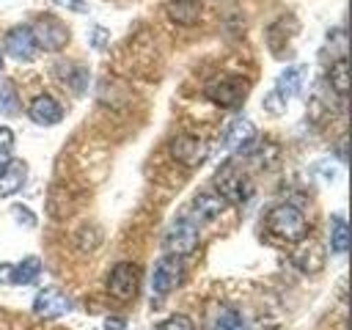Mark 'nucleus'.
<instances>
[{
	"label": "nucleus",
	"mask_w": 352,
	"mask_h": 330,
	"mask_svg": "<svg viewBox=\"0 0 352 330\" xmlns=\"http://www.w3.org/2000/svg\"><path fill=\"white\" fill-rule=\"evenodd\" d=\"M267 228L283 242H302L308 236V220L300 206L294 204H278L267 214Z\"/></svg>",
	"instance_id": "1"
},
{
	"label": "nucleus",
	"mask_w": 352,
	"mask_h": 330,
	"mask_svg": "<svg viewBox=\"0 0 352 330\" xmlns=\"http://www.w3.org/2000/svg\"><path fill=\"white\" fill-rule=\"evenodd\" d=\"M214 187H217V195L228 204H248L250 195H253V184L250 179L234 165V162H226L217 168L214 173Z\"/></svg>",
	"instance_id": "2"
},
{
	"label": "nucleus",
	"mask_w": 352,
	"mask_h": 330,
	"mask_svg": "<svg viewBox=\"0 0 352 330\" xmlns=\"http://www.w3.org/2000/svg\"><path fill=\"white\" fill-rule=\"evenodd\" d=\"M250 94V80L248 77H239V74H226L220 80H212L206 85V96L220 104V107H242L245 99Z\"/></svg>",
	"instance_id": "3"
},
{
	"label": "nucleus",
	"mask_w": 352,
	"mask_h": 330,
	"mask_svg": "<svg viewBox=\"0 0 352 330\" xmlns=\"http://www.w3.org/2000/svg\"><path fill=\"white\" fill-rule=\"evenodd\" d=\"M140 289V267L132 261H121L107 275V294L118 302H129L138 297Z\"/></svg>",
	"instance_id": "4"
},
{
	"label": "nucleus",
	"mask_w": 352,
	"mask_h": 330,
	"mask_svg": "<svg viewBox=\"0 0 352 330\" xmlns=\"http://www.w3.org/2000/svg\"><path fill=\"white\" fill-rule=\"evenodd\" d=\"M30 33H33V41L38 50H47V52H58L69 44V28L52 16V14H41L33 25H30Z\"/></svg>",
	"instance_id": "5"
},
{
	"label": "nucleus",
	"mask_w": 352,
	"mask_h": 330,
	"mask_svg": "<svg viewBox=\"0 0 352 330\" xmlns=\"http://www.w3.org/2000/svg\"><path fill=\"white\" fill-rule=\"evenodd\" d=\"M198 226L192 223V220H173L170 226H168V231H165V236H162V248H165V253L168 256H190L195 248H198Z\"/></svg>",
	"instance_id": "6"
},
{
	"label": "nucleus",
	"mask_w": 352,
	"mask_h": 330,
	"mask_svg": "<svg viewBox=\"0 0 352 330\" xmlns=\"http://www.w3.org/2000/svg\"><path fill=\"white\" fill-rule=\"evenodd\" d=\"M170 157L176 162H182L184 168H198L206 162L209 146H206V140H201L195 135H179L170 140Z\"/></svg>",
	"instance_id": "7"
},
{
	"label": "nucleus",
	"mask_w": 352,
	"mask_h": 330,
	"mask_svg": "<svg viewBox=\"0 0 352 330\" xmlns=\"http://www.w3.org/2000/svg\"><path fill=\"white\" fill-rule=\"evenodd\" d=\"M179 280H182V258L179 256H165V258L157 261V267L151 272V292L162 297V294L173 292L179 286Z\"/></svg>",
	"instance_id": "8"
},
{
	"label": "nucleus",
	"mask_w": 352,
	"mask_h": 330,
	"mask_svg": "<svg viewBox=\"0 0 352 330\" xmlns=\"http://www.w3.org/2000/svg\"><path fill=\"white\" fill-rule=\"evenodd\" d=\"M33 311L36 316H44V319H55V316H63L72 311V300L58 289V286H47L36 294L33 300Z\"/></svg>",
	"instance_id": "9"
},
{
	"label": "nucleus",
	"mask_w": 352,
	"mask_h": 330,
	"mask_svg": "<svg viewBox=\"0 0 352 330\" xmlns=\"http://www.w3.org/2000/svg\"><path fill=\"white\" fill-rule=\"evenodd\" d=\"M6 52H8L14 60H25V63L36 58L38 47H36V41H33V33H30L28 25H16V28H11V30L6 33Z\"/></svg>",
	"instance_id": "10"
},
{
	"label": "nucleus",
	"mask_w": 352,
	"mask_h": 330,
	"mask_svg": "<svg viewBox=\"0 0 352 330\" xmlns=\"http://www.w3.org/2000/svg\"><path fill=\"white\" fill-rule=\"evenodd\" d=\"M253 140H256V126H253V121L245 118V116H236V118L226 126V132H223V146H226V151H231V154L245 151Z\"/></svg>",
	"instance_id": "11"
},
{
	"label": "nucleus",
	"mask_w": 352,
	"mask_h": 330,
	"mask_svg": "<svg viewBox=\"0 0 352 330\" xmlns=\"http://www.w3.org/2000/svg\"><path fill=\"white\" fill-rule=\"evenodd\" d=\"M305 74H308V69L302 66V63H294V66H286L280 74H278V80H275V88H272V94L286 104L300 88H302V82H305Z\"/></svg>",
	"instance_id": "12"
},
{
	"label": "nucleus",
	"mask_w": 352,
	"mask_h": 330,
	"mask_svg": "<svg viewBox=\"0 0 352 330\" xmlns=\"http://www.w3.org/2000/svg\"><path fill=\"white\" fill-rule=\"evenodd\" d=\"M30 121H36L38 126H52L63 118V107L50 96V94H41L30 102V110H28Z\"/></svg>",
	"instance_id": "13"
},
{
	"label": "nucleus",
	"mask_w": 352,
	"mask_h": 330,
	"mask_svg": "<svg viewBox=\"0 0 352 330\" xmlns=\"http://www.w3.org/2000/svg\"><path fill=\"white\" fill-rule=\"evenodd\" d=\"M165 14L173 25H182V28H190L198 22L201 16V3L198 0H168L165 3Z\"/></svg>",
	"instance_id": "14"
},
{
	"label": "nucleus",
	"mask_w": 352,
	"mask_h": 330,
	"mask_svg": "<svg viewBox=\"0 0 352 330\" xmlns=\"http://www.w3.org/2000/svg\"><path fill=\"white\" fill-rule=\"evenodd\" d=\"M28 165L22 160H6L0 168V195H11L25 184Z\"/></svg>",
	"instance_id": "15"
},
{
	"label": "nucleus",
	"mask_w": 352,
	"mask_h": 330,
	"mask_svg": "<svg viewBox=\"0 0 352 330\" xmlns=\"http://www.w3.org/2000/svg\"><path fill=\"white\" fill-rule=\"evenodd\" d=\"M192 209L201 220H217L226 209V201L217 195V192H198L192 198Z\"/></svg>",
	"instance_id": "16"
},
{
	"label": "nucleus",
	"mask_w": 352,
	"mask_h": 330,
	"mask_svg": "<svg viewBox=\"0 0 352 330\" xmlns=\"http://www.w3.org/2000/svg\"><path fill=\"white\" fill-rule=\"evenodd\" d=\"M38 272H41V261H38L36 256H28V258H22L19 264H11V270H8V283H14V286L33 283V280L38 278Z\"/></svg>",
	"instance_id": "17"
},
{
	"label": "nucleus",
	"mask_w": 352,
	"mask_h": 330,
	"mask_svg": "<svg viewBox=\"0 0 352 330\" xmlns=\"http://www.w3.org/2000/svg\"><path fill=\"white\" fill-rule=\"evenodd\" d=\"M55 74L63 80V82H69L77 94L80 91H85V80H88V72L80 66V63H55Z\"/></svg>",
	"instance_id": "18"
},
{
	"label": "nucleus",
	"mask_w": 352,
	"mask_h": 330,
	"mask_svg": "<svg viewBox=\"0 0 352 330\" xmlns=\"http://www.w3.org/2000/svg\"><path fill=\"white\" fill-rule=\"evenodd\" d=\"M327 80H330V88H333L338 96H346V91H349V66H346V58H344V55L330 66Z\"/></svg>",
	"instance_id": "19"
},
{
	"label": "nucleus",
	"mask_w": 352,
	"mask_h": 330,
	"mask_svg": "<svg viewBox=\"0 0 352 330\" xmlns=\"http://www.w3.org/2000/svg\"><path fill=\"white\" fill-rule=\"evenodd\" d=\"M346 248H349V228H346L344 214H336L333 223H330V250L344 253Z\"/></svg>",
	"instance_id": "20"
},
{
	"label": "nucleus",
	"mask_w": 352,
	"mask_h": 330,
	"mask_svg": "<svg viewBox=\"0 0 352 330\" xmlns=\"http://www.w3.org/2000/svg\"><path fill=\"white\" fill-rule=\"evenodd\" d=\"M19 113V94L11 80H0V116H16Z\"/></svg>",
	"instance_id": "21"
},
{
	"label": "nucleus",
	"mask_w": 352,
	"mask_h": 330,
	"mask_svg": "<svg viewBox=\"0 0 352 330\" xmlns=\"http://www.w3.org/2000/svg\"><path fill=\"white\" fill-rule=\"evenodd\" d=\"M214 330H245V322H242V316L236 314V311H223L220 316H217V322H214Z\"/></svg>",
	"instance_id": "22"
},
{
	"label": "nucleus",
	"mask_w": 352,
	"mask_h": 330,
	"mask_svg": "<svg viewBox=\"0 0 352 330\" xmlns=\"http://www.w3.org/2000/svg\"><path fill=\"white\" fill-rule=\"evenodd\" d=\"M157 330H195V324H192V319H190V316L176 314V316H168L165 322H160V324H157Z\"/></svg>",
	"instance_id": "23"
},
{
	"label": "nucleus",
	"mask_w": 352,
	"mask_h": 330,
	"mask_svg": "<svg viewBox=\"0 0 352 330\" xmlns=\"http://www.w3.org/2000/svg\"><path fill=\"white\" fill-rule=\"evenodd\" d=\"M14 148V132L8 126H0V160H6Z\"/></svg>",
	"instance_id": "24"
},
{
	"label": "nucleus",
	"mask_w": 352,
	"mask_h": 330,
	"mask_svg": "<svg viewBox=\"0 0 352 330\" xmlns=\"http://www.w3.org/2000/svg\"><path fill=\"white\" fill-rule=\"evenodd\" d=\"M264 107H267V110H270L272 116H280V113L286 110V104H283V102H280V99H278V96H275L272 91H270V94L264 96Z\"/></svg>",
	"instance_id": "25"
},
{
	"label": "nucleus",
	"mask_w": 352,
	"mask_h": 330,
	"mask_svg": "<svg viewBox=\"0 0 352 330\" xmlns=\"http://www.w3.org/2000/svg\"><path fill=\"white\" fill-rule=\"evenodd\" d=\"M55 3L69 8V11H74V14H88V3L85 0H55Z\"/></svg>",
	"instance_id": "26"
},
{
	"label": "nucleus",
	"mask_w": 352,
	"mask_h": 330,
	"mask_svg": "<svg viewBox=\"0 0 352 330\" xmlns=\"http://www.w3.org/2000/svg\"><path fill=\"white\" fill-rule=\"evenodd\" d=\"M11 212H14L16 217H25V226H28V228H33V226H36V220H33V214H30L28 209H22L19 204H16V206H11Z\"/></svg>",
	"instance_id": "27"
},
{
	"label": "nucleus",
	"mask_w": 352,
	"mask_h": 330,
	"mask_svg": "<svg viewBox=\"0 0 352 330\" xmlns=\"http://www.w3.org/2000/svg\"><path fill=\"white\" fill-rule=\"evenodd\" d=\"M104 324H107V330H110V327H113V330H121V327H124V319H107Z\"/></svg>",
	"instance_id": "28"
},
{
	"label": "nucleus",
	"mask_w": 352,
	"mask_h": 330,
	"mask_svg": "<svg viewBox=\"0 0 352 330\" xmlns=\"http://www.w3.org/2000/svg\"><path fill=\"white\" fill-rule=\"evenodd\" d=\"M0 69H3V50H0Z\"/></svg>",
	"instance_id": "29"
}]
</instances>
